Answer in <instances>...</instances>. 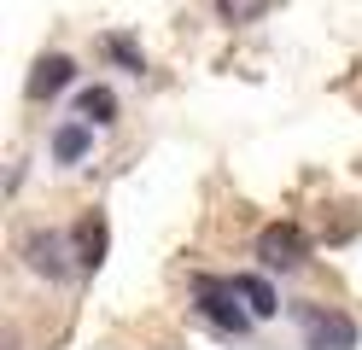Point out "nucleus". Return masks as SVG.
I'll return each instance as SVG.
<instances>
[{
    "label": "nucleus",
    "mask_w": 362,
    "mask_h": 350,
    "mask_svg": "<svg viewBox=\"0 0 362 350\" xmlns=\"http://www.w3.org/2000/svg\"><path fill=\"white\" fill-rule=\"evenodd\" d=\"M240 280H216V274H199L193 280V303L216 333H245L252 327V303H240Z\"/></svg>",
    "instance_id": "f257e3e1"
},
{
    "label": "nucleus",
    "mask_w": 362,
    "mask_h": 350,
    "mask_svg": "<svg viewBox=\"0 0 362 350\" xmlns=\"http://www.w3.org/2000/svg\"><path fill=\"white\" fill-rule=\"evenodd\" d=\"M310 350H356V321L339 310H304Z\"/></svg>",
    "instance_id": "f03ea898"
},
{
    "label": "nucleus",
    "mask_w": 362,
    "mask_h": 350,
    "mask_svg": "<svg viewBox=\"0 0 362 350\" xmlns=\"http://www.w3.org/2000/svg\"><path fill=\"white\" fill-rule=\"evenodd\" d=\"M257 257H263V269H298L304 263V233L281 222V228H269L263 240H257Z\"/></svg>",
    "instance_id": "7ed1b4c3"
},
{
    "label": "nucleus",
    "mask_w": 362,
    "mask_h": 350,
    "mask_svg": "<svg viewBox=\"0 0 362 350\" xmlns=\"http://www.w3.org/2000/svg\"><path fill=\"white\" fill-rule=\"evenodd\" d=\"M24 257H30V269L47 274V280H59L64 269H71V263H64V257H71L64 233H30V240H24Z\"/></svg>",
    "instance_id": "20e7f679"
},
{
    "label": "nucleus",
    "mask_w": 362,
    "mask_h": 350,
    "mask_svg": "<svg viewBox=\"0 0 362 350\" xmlns=\"http://www.w3.org/2000/svg\"><path fill=\"white\" fill-rule=\"evenodd\" d=\"M71 76H76V64L64 59V53H47V59L35 64V76H30V93H35V100H53L59 88H71Z\"/></svg>",
    "instance_id": "39448f33"
},
{
    "label": "nucleus",
    "mask_w": 362,
    "mask_h": 350,
    "mask_svg": "<svg viewBox=\"0 0 362 350\" xmlns=\"http://www.w3.org/2000/svg\"><path fill=\"white\" fill-rule=\"evenodd\" d=\"M88 134H94V123H64V129L53 134V158H59V163H76V158L88 152Z\"/></svg>",
    "instance_id": "423d86ee"
},
{
    "label": "nucleus",
    "mask_w": 362,
    "mask_h": 350,
    "mask_svg": "<svg viewBox=\"0 0 362 350\" xmlns=\"http://www.w3.org/2000/svg\"><path fill=\"white\" fill-rule=\"evenodd\" d=\"M100 257H105V222H82L76 228V263L100 269Z\"/></svg>",
    "instance_id": "0eeeda50"
},
{
    "label": "nucleus",
    "mask_w": 362,
    "mask_h": 350,
    "mask_svg": "<svg viewBox=\"0 0 362 350\" xmlns=\"http://www.w3.org/2000/svg\"><path fill=\"white\" fill-rule=\"evenodd\" d=\"M111 117H117V100H111V88H88V93H82V123L105 129Z\"/></svg>",
    "instance_id": "6e6552de"
},
{
    "label": "nucleus",
    "mask_w": 362,
    "mask_h": 350,
    "mask_svg": "<svg viewBox=\"0 0 362 350\" xmlns=\"http://www.w3.org/2000/svg\"><path fill=\"white\" fill-rule=\"evenodd\" d=\"M240 292H245V303H252V315H275V292H269V280L240 274Z\"/></svg>",
    "instance_id": "1a4fd4ad"
},
{
    "label": "nucleus",
    "mask_w": 362,
    "mask_h": 350,
    "mask_svg": "<svg viewBox=\"0 0 362 350\" xmlns=\"http://www.w3.org/2000/svg\"><path fill=\"white\" fill-rule=\"evenodd\" d=\"M216 12L228 18V23H252V18L269 12V0H216Z\"/></svg>",
    "instance_id": "9d476101"
}]
</instances>
